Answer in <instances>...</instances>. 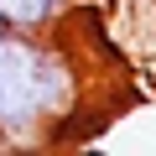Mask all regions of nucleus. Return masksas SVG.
<instances>
[{"label": "nucleus", "instance_id": "1", "mask_svg": "<svg viewBox=\"0 0 156 156\" xmlns=\"http://www.w3.org/2000/svg\"><path fill=\"white\" fill-rule=\"evenodd\" d=\"M83 68L62 31H0V146L52 140L62 120L78 115Z\"/></svg>", "mask_w": 156, "mask_h": 156}, {"label": "nucleus", "instance_id": "2", "mask_svg": "<svg viewBox=\"0 0 156 156\" xmlns=\"http://www.w3.org/2000/svg\"><path fill=\"white\" fill-rule=\"evenodd\" d=\"M78 11V0H0V31H62Z\"/></svg>", "mask_w": 156, "mask_h": 156}]
</instances>
